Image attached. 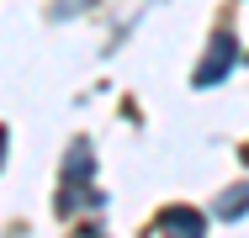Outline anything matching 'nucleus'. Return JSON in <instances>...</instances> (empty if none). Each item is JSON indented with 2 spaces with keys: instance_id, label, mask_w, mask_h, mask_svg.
Segmentation results:
<instances>
[{
  "instance_id": "nucleus-3",
  "label": "nucleus",
  "mask_w": 249,
  "mask_h": 238,
  "mask_svg": "<svg viewBox=\"0 0 249 238\" xmlns=\"http://www.w3.org/2000/svg\"><path fill=\"white\" fill-rule=\"evenodd\" d=\"M164 233L170 238H201V217L191 206H170V212H164Z\"/></svg>"
},
{
  "instance_id": "nucleus-5",
  "label": "nucleus",
  "mask_w": 249,
  "mask_h": 238,
  "mask_svg": "<svg viewBox=\"0 0 249 238\" xmlns=\"http://www.w3.org/2000/svg\"><path fill=\"white\" fill-rule=\"evenodd\" d=\"M0 153H5V127H0Z\"/></svg>"
},
{
  "instance_id": "nucleus-2",
  "label": "nucleus",
  "mask_w": 249,
  "mask_h": 238,
  "mask_svg": "<svg viewBox=\"0 0 249 238\" xmlns=\"http://www.w3.org/2000/svg\"><path fill=\"white\" fill-rule=\"evenodd\" d=\"M233 58H239V53H233V37H217L212 53H207V64L196 69V85H201V90H207V85H217V80L233 69Z\"/></svg>"
},
{
  "instance_id": "nucleus-4",
  "label": "nucleus",
  "mask_w": 249,
  "mask_h": 238,
  "mask_svg": "<svg viewBox=\"0 0 249 238\" xmlns=\"http://www.w3.org/2000/svg\"><path fill=\"white\" fill-rule=\"evenodd\" d=\"M239 212H249V186H233L217 196V217H239Z\"/></svg>"
},
{
  "instance_id": "nucleus-1",
  "label": "nucleus",
  "mask_w": 249,
  "mask_h": 238,
  "mask_svg": "<svg viewBox=\"0 0 249 238\" xmlns=\"http://www.w3.org/2000/svg\"><path fill=\"white\" fill-rule=\"evenodd\" d=\"M85 180H90V143H74V148H69V159H64V206H74V201H80V196H74V190L85 186Z\"/></svg>"
}]
</instances>
